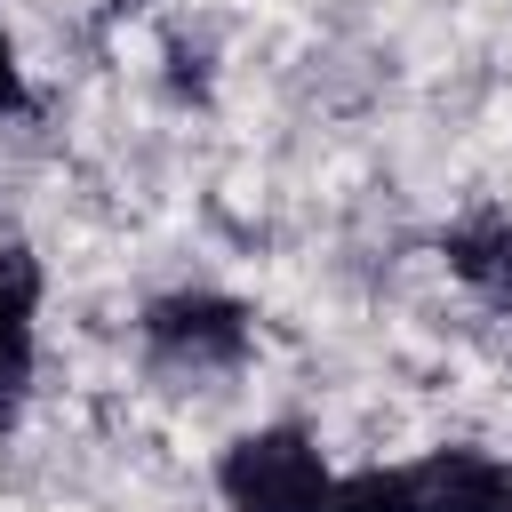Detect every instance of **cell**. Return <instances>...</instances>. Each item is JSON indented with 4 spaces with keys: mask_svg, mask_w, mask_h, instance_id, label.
I'll return each mask as SVG.
<instances>
[{
    "mask_svg": "<svg viewBox=\"0 0 512 512\" xmlns=\"http://www.w3.org/2000/svg\"><path fill=\"white\" fill-rule=\"evenodd\" d=\"M328 512H416V480H408V464L344 472V480H328Z\"/></svg>",
    "mask_w": 512,
    "mask_h": 512,
    "instance_id": "cell-6",
    "label": "cell"
},
{
    "mask_svg": "<svg viewBox=\"0 0 512 512\" xmlns=\"http://www.w3.org/2000/svg\"><path fill=\"white\" fill-rule=\"evenodd\" d=\"M416 480V512H512V464L488 448H432L424 464H408Z\"/></svg>",
    "mask_w": 512,
    "mask_h": 512,
    "instance_id": "cell-4",
    "label": "cell"
},
{
    "mask_svg": "<svg viewBox=\"0 0 512 512\" xmlns=\"http://www.w3.org/2000/svg\"><path fill=\"white\" fill-rule=\"evenodd\" d=\"M144 360L152 376H176V384H208V376H232L256 344V320L240 296H216V288H176V296H152L144 304Z\"/></svg>",
    "mask_w": 512,
    "mask_h": 512,
    "instance_id": "cell-1",
    "label": "cell"
},
{
    "mask_svg": "<svg viewBox=\"0 0 512 512\" xmlns=\"http://www.w3.org/2000/svg\"><path fill=\"white\" fill-rule=\"evenodd\" d=\"M328 456L312 432L296 424H264V432H240L224 456H216V496L224 512H328Z\"/></svg>",
    "mask_w": 512,
    "mask_h": 512,
    "instance_id": "cell-2",
    "label": "cell"
},
{
    "mask_svg": "<svg viewBox=\"0 0 512 512\" xmlns=\"http://www.w3.org/2000/svg\"><path fill=\"white\" fill-rule=\"evenodd\" d=\"M32 104V88H24V64H16V48H8V32H0V120H16Z\"/></svg>",
    "mask_w": 512,
    "mask_h": 512,
    "instance_id": "cell-7",
    "label": "cell"
},
{
    "mask_svg": "<svg viewBox=\"0 0 512 512\" xmlns=\"http://www.w3.org/2000/svg\"><path fill=\"white\" fill-rule=\"evenodd\" d=\"M440 256L448 272L488 304V312H512V208H472L440 232Z\"/></svg>",
    "mask_w": 512,
    "mask_h": 512,
    "instance_id": "cell-5",
    "label": "cell"
},
{
    "mask_svg": "<svg viewBox=\"0 0 512 512\" xmlns=\"http://www.w3.org/2000/svg\"><path fill=\"white\" fill-rule=\"evenodd\" d=\"M32 320H40V256L8 240L0 248V432L32 400Z\"/></svg>",
    "mask_w": 512,
    "mask_h": 512,
    "instance_id": "cell-3",
    "label": "cell"
}]
</instances>
